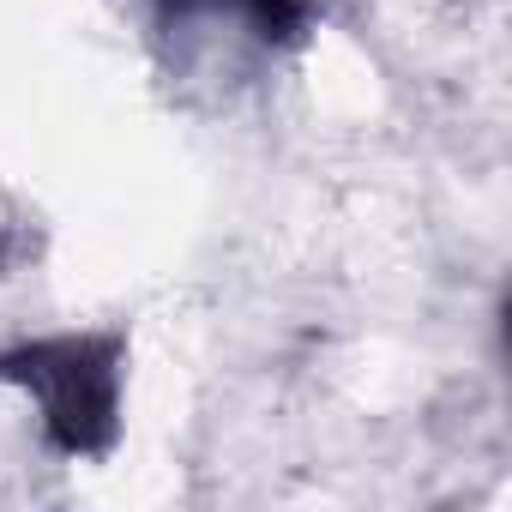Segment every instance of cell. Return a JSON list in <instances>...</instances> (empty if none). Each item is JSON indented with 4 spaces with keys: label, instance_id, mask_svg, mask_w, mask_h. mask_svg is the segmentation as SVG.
<instances>
[{
    "label": "cell",
    "instance_id": "cell-1",
    "mask_svg": "<svg viewBox=\"0 0 512 512\" xmlns=\"http://www.w3.org/2000/svg\"><path fill=\"white\" fill-rule=\"evenodd\" d=\"M7 374L25 380L43 404L49 440L61 452H103L121 416V368L109 338H49L7 356Z\"/></svg>",
    "mask_w": 512,
    "mask_h": 512
},
{
    "label": "cell",
    "instance_id": "cell-2",
    "mask_svg": "<svg viewBox=\"0 0 512 512\" xmlns=\"http://www.w3.org/2000/svg\"><path fill=\"white\" fill-rule=\"evenodd\" d=\"M241 7L266 37H296V25H302V0H241Z\"/></svg>",
    "mask_w": 512,
    "mask_h": 512
}]
</instances>
